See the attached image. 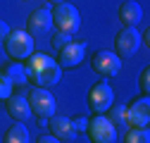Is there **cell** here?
Segmentation results:
<instances>
[{"label": "cell", "instance_id": "6da1fadb", "mask_svg": "<svg viewBox=\"0 0 150 143\" xmlns=\"http://www.w3.org/2000/svg\"><path fill=\"white\" fill-rule=\"evenodd\" d=\"M52 26L62 33H76L81 29V14L71 3H57L52 10Z\"/></svg>", "mask_w": 150, "mask_h": 143}, {"label": "cell", "instance_id": "7a4b0ae2", "mask_svg": "<svg viewBox=\"0 0 150 143\" xmlns=\"http://www.w3.org/2000/svg\"><path fill=\"white\" fill-rule=\"evenodd\" d=\"M5 45V52H7V57L14 60V62H24L31 52H33V38L26 33V31H10L7 33V38L3 41Z\"/></svg>", "mask_w": 150, "mask_h": 143}, {"label": "cell", "instance_id": "3957f363", "mask_svg": "<svg viewBox=\"0 0 150 143\" xmlns=\"http://www.w3.org/2000/svg\"><path fill=\"white\" fill-rule=\"evenodd\" d=\"M26 100H29V107H31V115L38 117V122L50 119V117L55 115V110H57L55 96H52L50 91H45V88H38V86H36L33 91H29Z\"/></svg>", "mask_w": 150, "mask_h": 143}, {"label": "cell", "instance_id": "277c9868", "mask_svg": "<svg viewBox=\"0 0 150 143\" xmlns=\"http://www.w3.org/2000/svg\"><path fill=\"white\" fill-rule=\"evenodd\" d=\"M141 43H143V36L138 33V29L136 26H124L115 36V55L119 60L134 57L136 52H138V48H141Z\"/></svg>", "mask_w": 150, "mask_h": 143}, {"label": "cell", "instance_id": "5b68a950", "mask_svg": "<svg viewBox=\"0 0 150 143\" xmlns=\"http://www.w3.org/2000/svg\"><path fill=\"white\" fill-rule=\"evenodd\" d=\"M112 103H115V91L110 88L107 81H98L96 86H91V91H88V110L93 115H105Z\"/></svg>", "mask_w": 150, "mask_h": 143}, {"label": "cell", "instance_id": "8992f818", "mask_svg": "<svg viewBox=\"0 0 150 143\" xmlns=\"http://www.w3.org/2000/svg\"><path fill=\"white\" fill-rule=\"evenodd\" d=\"M86 131L93 143H117V129L105 115H96L93 119H88Z\"/></svg>", "mask_w": 150, "mask_h": 143}, {"label": "cell", "instance_id": "52a82bcc", "mask_svg": "<svg viewBox=\"0 0 150 143\" xmlns=\"http://www.w3.org/2000/svg\"><path fill=\"white\" fill-rule=\"evenodd\" d=\"M91 67L100 76H117L122 72V60L112 50H98L91 55Z\"/></svg>", "mask_w": 150, "mask_h": 143}, {"label": "cell", "instance_id": "ba28073f", "mask_svg": "<svg viewBox=\"0 0 150 143\" xmlns=\"http://www.w3.org/2000/svg\"><path fill=\"white\" fill-rule=\"evenodd\" d=\"M126 124L134 129H148V124H150V100H148V96L136 98L126 107Z\"/></svg>", "mask_w": 150, "mask_h": 143}, {"label": "cell", "instance_id": "9c48e42d", "mask_svg": "<svg viewBox=\"0 0 150 143\" xmlns=\"http://www.w3.org/2000/svg\"><path fill=\"white\" fill-rule=\"evenodd\" d=\"M52 29V12L41 7V10H33L29 14V22H26V33L31 36V38H36V36H43V33H50Z\"/></svg>", "mask_w": 150, "mask_h": 143}, {"label": "cell", "instance_id": "30bf717a", "mask_svg": "<svg viewBox=\"0 0 150 143\" xmlns=\"http://www.w3.org/2000/svg\"><path fill=\"white\" fill-rule=\"evenodd\" d=\"M48 129H50V136H55L57 141H74L76 138V129H74L71 119L64 115H57V112L48 119Z\"/></svg>", "mask_w": 150, "mask_h": 143}, {"label": "cell", "instance_id": "8fae6325", "mask_svg": "<svg viewBox=\"0 0 150 143\" xmlns=\"http://www.w3.org/2000/svg\"><path fill=\"white\" fill-rule=\"evenodd\" d=\"M5 105H7V115H10L14 122H26V119L31 117L29 100H26V96H22V93H12V96L5 100Z\"/></svg>", "mask_w": 150, "mask_h": 143}, {"label": "cell", "instance_id": "7c38bea8", "mask_svg": "<svg viewBox=\"0 0 150 143\" xmlns=\"http://www.w3.org/2000/svg\"><path fill=\"white\" fill-rule=\"evenodd\" d=\"M60 79H62V67L55 62V60L48 67H43L41 72H36V74L31 76V81L38 86V88H50L55 84H60Z\"/></svg>", "mask_w": 150, "mask_h": 143}, {"label": "cell", "instance_id": "4fadbf2b", "mask_svg": "<svg viewBox=\"0 0 150 143\" xmlns=\"http://www.w3.org/2000/svg\"><path fill=\"white\" fill-rule=\"evenodd\" d=\"M83 55H86V43H69L64 50H60V60L57 64L62 69H69V67H76L83 62Z\"/></svg>", "mask_w": 150, "mask_h": 143}, {"label": "cell", "instance_id": "5bb4252c", "mask_svg": "<svg viewBox=\"0 0 150 143\" xmlns=\"http://www.w3.org/2000/svg\"><path fill=\"white\" fill-rule=\"evenodd\" d=\"M141 19H143V7L136 0H124L119 5V22L124 26H136Z\"/></svg>", "mask_w": 150, "mask_h": 143}, {"label": "cell", "instance_id": "9a60e30c", "mask_svg": "<svg viewBox=\"0 0 150 143\" xmlns=\"http://www.w3.org/2000/svg\"><path fill=\"white\" fill-rule=\"evenodd\" d=\"M3 143H31V136H29V129L24 127V122H14L5 131Z\"/></svg>", "mask_w": 150, "mask_h": 143}, {"label": "cell", "instance_id": "2e32d148", "mask_svg": "<svg viewBox=\"0 0 150 143\" xmlns=\"http://www.w3.org/2000/svg\"><path fill=\"white\" fill-rule=\"evenodd\" d=\"M0 72H3V74L12 81V86H24V84H26V72H24V64H22V62L10 60Z\"/></svg>", "mask_w": 150, "mask_h": 143}, {"label": "cell", "instance_id": "e0dca14e", "mask_svg": "<svg viewBox=\"0 0 150 143\" xmlns=\"http://www.w3.org/2000/svg\"><path fill=\"white\" fill-rule=\"evenodd\" d=\"M105 117L115 124L117 131L124 129V127H129V124H126V107H124V105H110V110L105 112Z\"/></svg>", "mask_w": 150, "mask_h": 143}, {"label": "cell", "instance_id": "ac0fdd59", "mask_svg": "<svg viewBox=\"0 0 150 143\" xmlns=\"http://www.w3.org/2000/svg\"><path fill=\"white\" fill-rule=\"evenodd\" d=\"M124 143H150V131L148 129H134V127H129V131L124 136Z\"/></svg>", "mask_w": 150, "mask_h": 143}, {"label": "cell", "instance_id": "d6986e66", "mask_svg": "<svg viewBox=\"0 0 150 143\" xmlns=\"http://www.w3.org/2000/svg\"><path fill=\"white\" fill-rule=\"evenodd\" d=\"M50 43H52L55 50L60 52V50H64V48H67L69 43H74V41H71V33H62V31H57V33H52V41H50Z\"/></svg>", "mask_w": 150, "mask_h": 143}, {"label": "cell", "instance_id": "ffe728a7", "mask_svg": "<svg viewBox=\"0 0 150 143\" xmlns=\"http://www.w3.org/2000/svg\"><path fill=\"white\" fill-rule=\"evenodd\" d=\"M12 88H14L12 81L3 74V72H0V100H7V98L12 96Z\"/></svg>", "mask_w": 150, "mask_h": 143}, {"label": "cell", "instance_id": "44dd1931", "mask_svg": "<svg viewBox=\"0 0 150 143\" xmlns=\"http://www.w3.org/2000/svg\"><path fill=\"white\" fill-rule=\"evenodd\" d=\"M138 86H141V91H143V96H148V91H150V69L145 67L143 72H141V79H138Z\"/></svg>", "mask_w": 150, "mask_h": 143}, {"label": "cell", "instance_id": "7402d4cb", "mask_svg": "<svg viewBox=\"0 0 150 143\" xmlns=\"http://www.w3.org/2000/svg\"><path fill=\"white\" fill-rule=\"evenodd\" d=\"M71 124H74V129H76V134H79V131H86V127H88V119L76 117V119H71Z\"/></svg>", "mask_w": 150, "mask_h": 143}, {"label": "cell", "instance_id": "603a6c76", "mask_svg": "<svg viewBox=\"0 0 150 143\" xmlns=\"http://www.w3.org/2000/svg\"><path fill=\"white\" fill-rule=\"evenodd\" d=\"M7 33H10V26H7V22H5V19H0V43H3V41L7 38Z\"/></svg>", "mask_w": 150, "mask_h": 143}, {"label": "cell", "instance_id": "cb8c5ba5", "mask_svg": "<svg viewBox=\"0 0 150 143\" xmlns=\"http://www.w3.org/2000/svg\"><path fill=\"white\" fill-rule=\"evenodd\" d=\"M36 143H62V141H57L55 136H50V134H48V136H41V138L36 141Z\"/></svg>", "mask_w": 150, "mask_h": 143}, {"label": "cell", "instance_id": "d4e9b609", "mask_svg": "<svg viewBox=\"0 0 150 143\" xmlns=\"http://www.w3.org/2000/svg\"><path fill=\"white\" fill-rule=\"evenodd\" d=\"M48 3H52V5H57V3H64V0H48Z\"/></svg>", "mask_w": 150, "mask_h": 143}, {"label": "cell", "instance_id": "484cf974", "mask_svg": "<svg viewBox=\"0 0 150 143\" xmlns=\"http://www.w3.org/2000/svg\"><path fill=\"white\" fill-rule=\"evenodd\" d=\"M24 3H26V0H24Z\"/></svg>", "mask_w": 150, "mask_h": 143}]
</instances>
